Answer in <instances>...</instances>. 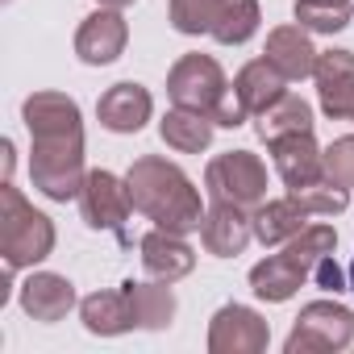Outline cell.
Wrapping results in <instances>:
<instances>
[{"mask_svg": "<svg viewBox=\"0 0 354 354\" xmlns=\"http://www.w3.org/2000/svg\"><path fill=\"white\" fill-rule=\"evenodd\" d=\"M259 21H263V9L259 0H230V9L221 13V21L213 26V38L221 46H242L259 34Z\"/></svg>", "mask_w": 354, "mask_h": 354, "instance_id": "26", "label": "cell"}, {"mask_svg": "<svg viewBox=\"0 0 354 354\" xmlns=\"http://www.w3.org/2000/svg\"><path fill=\"white\" fill-rule=\"evenodd\" d=\"M254 133L271 146L288 133H313V104L296 92H283L279 100H271L259 117H254Z\"/></svg>", "mask_w": 354, "mask_h": 354, "instance_id": "19", "label": "cell"}, {"mask_svg": "<svg viewBox=\"0 0 354 354\" xmlns=\"http://www.w3.org/2000/svg\"><path fill=\"white\" fill-rule=\"evenodd\" d=\"M225 92H230V80H225V71H221V63L213 55H184L180 63L171 67V75H167L171 104L205 113V117H213L221 109Z\"/></svg>", "mask_w": 354, "mask_h": 354, "instance_id": "7", "label": "cell"}, {"mask_svg": "<svg viewBox=\"0 0 354 354\" xmlns=\"http://www.w3.org/2000/svg\"><path fill=\"white\" fill-rule=\"evenodd\" d=\"M325 180H333L342 188H354V133L337 138L325 150Z\"/></svg>", "mask_w": 354, "mask_h": 354, "instance_id": "28", "label": "cell"}, {"mask_svg": "<svg viewBox=\"0 0 354 354\" xmlns=\"http://www.w3.org/2000/svg\"><path fill=\"white\" fill-rule=\"evenodd\" d=\"M313 217H333V213H342L346 205H350V188H342V184H333V180H321V184H313V188H300V192H292Z\"/></svg>", "mask_w": 354, "mask_h": 354, "instance_id": "27", "label": "cell"}, {"mask_svg": "<svg viewBox=\"0 0 354 354\" xmlns=\"http://www.w3.org/2000/svg\"><path fill=\"white\" fill-rule=\"evenodd\" d=\"M337 246V230L333 225H304L296 238H288V246L263 263L250 267V292L267 304H283L300 292L304 279H313V267L333 254Z\"/></svg>", "mask_w": 354, "mask_h": 354, "instance_id": "3", "label": "cell"}, {"mask_svg": "<svg viewBox=\"0 0 354 354\" xmlns=\"http://www.w3.org/2000/svg\"><path fill=\"white\" fill-rule=\"evenodd\" d=\"M313 80H317V96H321L325 117L354 121V50H321Z\"/></svg>", "mask_w": 354, "mask_h": 354, "instance_id": "10", "label": "cell"}, {"mask_svg": "<svg viewBox=\"0 0 354 354\" xmlns=\"http://www.w3.org/2000/svg\"><path fill=\"white\" fill-rule=\"evenodd\" d=\"M196 267V250L184 242V234H171V230H150L142 238V271L158 283H180L184 275H192Z\"/></svg>", "mask_w": 354, "mask_h": 354, "instance_id": "13", "label": "cell"}, {"mask_svg": "<svg viewBox=\"0 0 354 354\" xmlns=\"http://www.w3.org/2000/svg\"><path fill=\"white\" fill-rule=\"evenodd\" d=\"M96 5H100V9H129L133 0H96Z\"/></svg>", "mask_w": 354, "mask_h": 354, "instance_id": "30", "label": "cell"}, {"mask_svg": "<svg viewBox=\"0 0 354 354\" xmlns=\"http://www.w3.org/2000/svg\"><path fill=\"white\" fill-rule=\"evenodd\" d=\"M346 271H350V292H354V259H350V267H346Z\"/></svg>", "mask_w": 354, "mask_h": 354, "instance_id": "31", "label": "cell"}, {"mask_svg": "<svg viewBox=\"0 0 354 354\" xmlns=\"http://www.w3.org/2000/svg\"><path fill=\"white\" fill-rule=\"evenodd\" d=\"M17 300H21V308H26L34 321L55 325V321H63V317L75 308V283H71L67 275H55V271H34V275L21 283Z\"/></svg>", "mask_w": 354, "mask_h": 354, "instance_id": "15", "label": "cell"}, {"mask_svg": "<svg viewBox=\"0 0 354 354\" xmlns=\"http://www.w3.org/2000/svg\"><path fill=\"white\" fill-rule=\"evenodd\" d=\"M292 13L296 26H304L308 34H337L354 17V0H296Z\"/></svg>", "mask_w": 354, "mask_h": 354, "instance_id": "25", "label": "cell"}, {"mask_svg": "<svg viewBox=\"0 0 354 354\" xmlns=\"http://www.w3.org/2000/svg\"><path fill=\"white\" fill-rule=\"evenodd\" d=\"M288 80L267 63V59H254V63H246L238 75H234V92H238V100L246 104V113L250 117H259L271 100H279L288 88H283Z\"/></svg>", "mask_w": 354, "mask_h": 354, "instance_id": "23", "label": "cell"}, {"mask_svg": "<svg viewBox=\"0 0 354 354\" xmlns=\"http://www.w3.org/2000/svg\"><path fill=\"white\" fill-rule=\"evenodd\" d=\"M271 158H275V171L288 184V192H300L325 180V150L313 142V133H288L271 142Z\"/></svg>", "mask_w": 354, "mask_h": 354, "instance_id": "12", "label": "cell"}, {"mask_svg": "<svg viewBox=\"0 0 354 354\" xmlns=\"http://www.w3.org/2000/svg\"><path fill=\"white\" fill-rule=\"evenodd\" d=\"M129 213H133V201H129V184L117 180L113 171H88L84 180V192H80V217L88 230H104V234H117L125 246H129Z\"/></svg>", "mask_w": 354, "mask_h": 354, "instance_id": "8", "label": "cell"}, {"mask_svg": "<svg viewBox=\"0 0 354 354\" xmlns=\"http://www.w3.org/2000/svg\"><path fill=\"white\" fill-rule=\"evenodd\" d=\"M150 113H154L150 92L142 84H129V80L125 84H113L100 96V104H96V117H100V125L109 133H138L150 121Z\"/></svg>", "mask_w": 354, "mask_h": 354, "instance_id": "16", "label": "cell"}, {"mask_svg": "<svg viewBox=\"0 0 354 354\" xmlns=\"http://www.w3.org/2000/svg\"><path fill=\"white\" fill-rule=\"evenodd\" d=\"M30 129V180L46 201H80L84 192V117L63 92H34L21 104Z\"/></svg>", "mask_w": 354, "mask_h": 354, "instance_id": "1", "label": "cell"}, {"mask_svg": "<svg viewBox=\"0 0 354 354\" xmlns=\"http://www.w3.org/2000/svg\"><path fill=\"white\" fill-rule=\"evenodd\" d=\"M129 201H133V213H142L146 221H154L158 230H171V234H192L205 225V205H201V192L192 188V180L167 158L158 154H142L133 158L129 175Z\"/></svg>", "mask_w": 354, "mask_h": 354, "instance_id": "2", "label": "cell"}, {"mask_svg": "<svg viewBox=\"0 0 354 354\" xmlns=\"http://www.w3.org/2000/svg\"><path fill=\"white\" fill-rule=\"evenodd\" d=\"M80 321H84V329L96 333V337H117V333L138 329L125 288H121V292H92V296H84V300H80Z\"/></svg>", "mask_w": 354, "mask_h": 354, "instance_id": "18", "label": "cell"}, {"mask_svg": "<svg viewBox=\"0 0 354 354\" xmlns=\"http://www.w3.org/2000/svg\"><path fill=\"white\" fill-rule=\"evenodd\" d=\"M254 238V217H246V209L238 205H221L213 201V209L205 213V225H201V242L213 259H238Z\"/></svg>", "mask_w": 354, "mask_h": 354, "instance_id": "14", "label": "cell"}, {"mask_svg": "<svg viewBox=\"0 0 354 354\" xmlns=\"http://www.w3.org/2000/svg\"><path fill=\"white\" fill-rule=\"evenodd\" d=\"M125 42H129V26H125L121 9H96L92 17H84V26L75 34V55L88 67H109L121 59Z\"/></svg>", "mask_w": 354, "mask_h": 354, "instance_id": "11", "label": "cell"}, {"mask_svg": "<svg viewBox=\"0 0 354 354\" xmlns=\"http://www.w3.org/2000/svg\"><path fill=\"white\" fill-rule=\"evenodd\" d=\"M121 288L129 296V308H133V325L138 329H167L175 321V292H171V283H158V279H125Z\"/></svg>", "mask_w": 354, "mask_h": 354, "instance_id": "20", "label": "cell"}, {"mask_svg": "<svg viewBox=\"0 0 354 354\" xmlns=\"http://www.w3.org/2000/svg\"><path fill=\"white\" fill-rule=\"evenodd\" d=\"M317 55L321 50H313L304 26H279V30H271L267 34V50H263V59L283 80H308L313 67H317Z\"/></svg>", "mask_w": 354, "mask_h": 354, "instance_id": "17", "label": "cell"}, {"mask_svg": "<svg viewBox=\"0 0 354 354\" xmlns=\"http://www.w3.org/2000/svg\"><path fill=\"white\" fill-rule=\"evenodd\" d=\"M230 9V0H171L167 5V17H171V30L175 34H213V26L221 21V13Z\"/></svg>", "mask_w": 354, "mask_h": 354, "instance_id": "24", "label": "cell"}, {"mask_svg": "<svg viewBox=\"0 0 354 354\" xmlns=\"http://www.w3.org/2000/svg\"><path fill=\"white\" fill-rule=\"evenodd\" d=\"M205 188L213 201L221 205H238V209H259L267 201V167L259 154L250 150H225L209 162L205 171Z\"/></svg>", "mask_w": 354, "mask_h": 354, "instance_id": "5", "label": "cell"}, {"mask_svg": "<svg viewBox=\"0 0 354 354\" xmlns=\"http://www.w3.org/2000/svg\"><path fill=\"white\" fill-rule=\"evenodd\" d=\"M350 342H354V308L337 300H313L300 308L283 350L288 354H329V350H346Z\"/></svg>", "mask_w": 354, "mask_h": 354, "instance_id": "6", "label": "cell"}, {"mask_svg": "<svg viewBox=\"0 0 354 354\" xmlns=\"http://www.w3.org/2000/svg\"><path fill=\"white\" fill-rule=\"evenodd\" d=\"M267 342L271 325L246 304H225L209 321V354H263Z\"/></svg>", "mask_w": 354, "mask_h": 354, "instance_id": "9", "label": "cell"}, {"mask_svg": "<svg viewBox=\"0 0 354 354\" xmlns=\"http://www.w3.org/2000/svg\"><path fill=\"white\" fill-rule=\"evenodd\" d=\"M313 283H317L321 292H333V296H337V292L350 283V271H342V267H337V259H333V254H325V259L313 267Z\"/></svg>", "mask_w": 354, "mask_h": 354, "instance_id": "29", "label": "cell"}, {"mask_svg": "<svg viewBox=\"0 0 354 354\" xmlns=\"http://www.w3.org/2000/svg\"><path fill=\"white\" fill-rule=\"evenodd\" d=\"M213 129H217L213 117L192 113V109H180V104H175V109L158 121V138H162L171 150H180V154H201V150H209Z\"/></svg>", "mask_w": 354, "mask_h": 354, "instance_id": "22", "label": "cell"}, {"mask_svg": "<svg viewBox=\"0 0 354 354\" xmlns=\"http://www.w3.org/2000/svg\"><path fill=\"white\" fill-rule=\"evenodd\" d=\"M55 250V221L46 213H38L9 180L0 188V254L5 267L26 271L42 259H50Z\"/></svg>", "mask_w": 354, "mask_h": 354, "instance_id": "4", "label": "cell"}, {"mask_svg": "<svg viewBox=\"0 0 354 354\" xmlns=\"http://www.w3.org/2000/svg\"><path fill=\"white\" fill-rule=\"evenodd\" d=\"M308 209L288 192L283 201H263L259 209H254V238L263 242V246H279V242H288V238H296L304 225H308Z\"/></svg>", "mask_w": 354, "mask_h": 354, "instance_id": "21", "label": "cell"}]
</instances>
